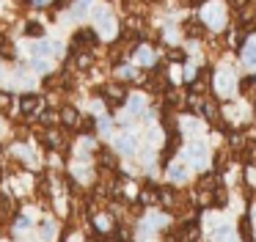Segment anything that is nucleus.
<instances>
[{
	"mask_svg": "<svg viewBox=\"0 0 256 242\" xmlns=\"http://www.w3.org/2000/svg\"><path fill=\"white\" fill-rule=\"evenodd\" d=\"M25 108H28V110L39 108V99H36V96H25V99H22V110H25Z\"/></svg>",
	"mask_w": 256,
	"mask_h": 242,
	"instance_id": "20e7f679",
	"label": "nucleus"
},
{
	"mask_svg": "<svg viewBox=\"0 0 256 242\" xmlns=\"http://www.w3.org/2000/svg\"><path fill=\"white\" fill-rule=\"evenodd\" d=\"M184 176H188V170H184L182 165H171V179L174 182H184Z\"/></svg>",
	"mask_w": 256,
	"mask_h": 242,
	"instance_id": "f03ea898",
	"label": "nucleus"
},
{
	"mask_svg": "<svg viewBox=\"0 0 256 242\" xmlns=\"http://www.w3.org/2000/svg\"><path fill=\"white\" fill-rule=\"evenodd\" d=\"M245 60H248V64H256V42H250V44H248V52H245Z\"/></svg>",
	"mask_w": 256,
	"mask_h": 242,
	"instance_id": "7ed1b4c3",
	"label": "nucleus"
},
{
	"mask_svg": "<svg viewBox=\"0 0 256 242\" xmlns=\"http://www.w3.org/2000/svg\"><path fill=\"white\" fill-rule=\"evenodd\" d=\"M28 33H30V36H36V33H42V25H36V22H30V25H28Z\"/></svg>",
	"mask_w": 256,
	"mask_h": 242,
	"instance_id": "39448f33",
	"label": "nucleus"
},
{
	"mask_svg": "<svg viewBox=\"0 0 256 242\" xmlns=\"http://www.w3.org/2000/svg\"><path fill=\"white\" fill-rule=\"evenodd\" d=\"M215 86H218V91H220V94H232L234 91V77L232 74H218Z\"/></svg>",
	"mask_w": 256,
	"mask_h": 242,
	"instance_id": "f257e3e1",
	"label": "nucleus"
},
{
	"mask_svg": "<svg viewBox=\"0 0 256 242\" xmlns=\"http://www.w3.org/2000/svg\"><path fill=\"white\" fill-rule=\"evenodd\" d=\"M64 118H66V121H78V113H74V110H66V113H64Z\"/></svg>",
	"mask_w": 256,
	"mask_h": 242,
	"instance_id": "423d86ee",
	"label": "nucleus"
}]
</instances>
